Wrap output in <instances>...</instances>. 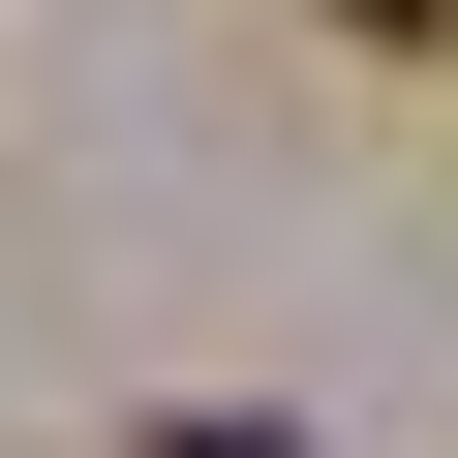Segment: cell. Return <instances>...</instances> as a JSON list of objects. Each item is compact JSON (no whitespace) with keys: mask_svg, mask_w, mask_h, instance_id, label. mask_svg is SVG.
I'll return each instance as SVG.
<instances>
[{"mask_svg":"<svg viewBox=\"0 0 458 458\" xmlns=\"http://www.w3.org/2000/svg\"><path fill=\"white\" fill-rule=\"evenodd\" d=\"M123 458H276V428H123Z\"/></svg>","mask_w":458,"mask_h":458,"instance_id":"obj_1","label":"cell"},{"mask_svg":"<svg viewBox=\"0 0 458 458\" xmlns=\"http://www.w3.org/2000/svg\"><path fill=\"white\" fill-rule=\"evenodd\" d=\"M336 31H458V0H336Z\"/></svg>","mask_w":458,"mask_h":458,"instance_id":"obj_2","label":"cell"}]
</instances>
